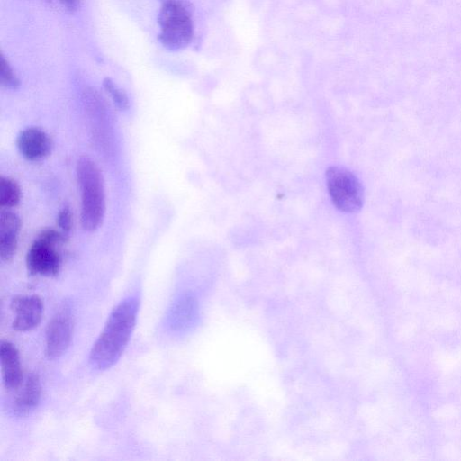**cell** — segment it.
Returning <instances> with one entry per match:
<instances>
[{
    "label": "cell",
    "instance_id": "1",
    "mask_svg": "<svg viewBox=\"0 0 461 461\" xmlns=\"http://www.w3.org/2000/svg\"><path fill=\"white\" fill-rule=\"evenodd\" d=\"M140 302L127 297L112 311L89 355L91 366L97 370L112 367L122 357L133 332Z\"/></svg>",
    "mask_w": 461,
    "mask_h": 461
},
{
    "label": "cell",
    "instance_id": "16",
    "mask_svg": "<svg viewBox=\"0 0 461 461\" xmlns=\"http://www.w3.org/2000/svg\"><path fill=\"white\" fill-rule=\"evenodd\" d=\"M57 222L63 232H69L72 227V214L68 207H64L59 211Z\"/></svg>",
    "mask_w": 461,
    "mask_h": 461
},
{
    "label": "cell",
    "instance_id": "11",
    "mask_svg": "<svg viewBox=\"0 0 461 461\" xmlns=\"http://www.w3.org/2000/svg\"><path fill=\"white\" fill-rule=\"evenodd\" d=\"M41 395V384L37 374H30L25 379L14 402V411L23 416L32 411L39 404Z\"/></svg>",
    "mask_w": 461,
    "mask_h": 461
},
{
    "label": "cell",
    "instance_id": "14",
    "mask_svg": "<svg viewBox=\"0 0 461 461\" xmlns=\"http://www.w3.org/2000/svg\"><path fill=\"white\" fill-rule=\"evenodd\" d=\"M0 82L3 87L12 90L20 86L19 78L3 54L0 56Z\"/></svg>",
    "mask_w": 461,
    "mask_h": 461
},
{
    "label": "cell",
    "instance_id": "2",
    "mask_svg": "<svg viewBox=\"0 0 461 461\" xmlns=\"http://www.w3.org/2000/svg\"><path fill=\"white\" fill-rule=\"evenodd\" d=\"M77 176L81 191V225L93 231L101 225L105 212L103 176L95 161L82 157L77 164Z\"/></svg>",
    "mask_w": 461,
    "mask_h": 461
},
{
    "label": "cell",
    "instance_id": "12",
    "mask_svg": "<svg viewBox=\"0 0 461 461\" xmlns=\"http://www.w3.org/2000/svg\"><path fill=\"white\" fill-rule=\"evenodd\" d=\"M21 199V190L17 183L8 177L0 179V205L11 208L17 205Z\"/></svg>",
    "mask_w": 461,
    "mask_h": 461
},
{
    "label": "cell",
    "instance_id": "8",
    "mask_svg": "<svg viewBox=\"0 0 461 461\" xmlns=\"http://www.w3.org/2000/svg\"><path fill=\"white\" fill-rule=\"evenodd\" d=\"M20 153L28 160L35 161L44 158L50 150V140L41 129L29 127L23 130L17 137Z\"/></svg>",
    "mask_w": 461,
    "mask_h": 461
},
{
    "label": "cell",
    "instance_id": "9",
    "mask_svg": "<svg viewBox=\"0 0 461 461\" xmlns=\"http://www.w3.org/2000/svg\"><path fill=\"white\" fill-rule=\"evenodd\" d=\"M2 381L7 389H15L23 382L20 356L16 347L6 340L0 344Z\"/></svg>",
    "mask_w": 461,
    "mask_h": 461
},
{
    "label": "cell",
    "instance_id": "15",
    "mask_svg": "<svg viewBox=\"0 0 461 461\" xmlns=\"http://www.w3.org/2000/svg\"><path fill=\"white\" fill-rule=\"evenodd\" d=\"M193 301L190 297L183 298L176 306L174 312V321L176 325H182L189 321V314L194 310Z\"/></svg>",
    "mask_w": 461,
    "mask_h": 461
},
{
    "label": "cell",
    "instance_id": "10",
    "mask_svg": "<svg viewBox=\"0 0 461 461\" xmlns=\"http://www.w3.org/2000/svg\"><path fill=\"white\" fill-rule=\"evenodd\" d=\"M21 229L19 216L9 211L0 213V258L2 261L10 260L17 248V237Z\"/></svg>",
    "mask_w": 461,
    "mask_h": 461
},
{
    "label": "cell",
    "instance_id": "3",
    "mask_svg": "<svg viewBox=\"0 0 461 461\" xmlns=\"http://www.w3.org/2000/svg\"><path fill=\"white\" fill-rule=\"evenodd\" d=\"M160 43L171 51L185 49L194 36V23L189 5L183 0H166L158 13Z\"/></svg>",
    "mask_w": 461,
    "mask_h": 461
},
{
    "label": "cell",
    "instance_id": "6",
    "mask_svg": "<svg viewBox=\"0 0 461 461\" xmlns=\"http://www.w3.org/2000/svg\"><path fill=\"white\" fill-rule=\"evenodd\" d=\"M73 333L70 306L63 304L50 321L45 334V354L50 359L62 356L68 348Z\"/></svg>",
    "mask_w": 461,
    "mask_h": 461
},
{
    "label": "cell",
    "instance_id": "17",
    "mask_svg": "<svg viewBox=\"0 0 461 461\" xmlns=\"http://www.w3.org/2000/svg\"><path fill=\"white\" fill-rule=\"evenodd\" d=\"M60 4L68 11H76L81 3V0H59Z\"/></svg>",
    "mask_w": 461,
    "mask_h": 461
},
{
    "label": "cell",
    "instance_id": "5",
    "mask_svg": "<svg viewBox=\"0 0 461 461\" xmlns=\"http://www.w3.org/2000/svg\"><path fill=\"white\" fill-rule=\"evenodd\" d=\"M326 184L333 204L345 212L358 211L364 199V191L357 177L348 169L332 166L326 171Z\"/></svg>",
    "mask_w": 461,
    "mask_h": 461
},
{
    "label": "cell",
    "instance_id": "7",
    "mask_svg": "<svg viewBox=\"0 0 461 461\" xmlns=\"http://www.w3.org/2000/svg\"><path fill=\"white\" fill-rule=\"evenodd\" d=\"M11 307L14 312L12 326L15 330H31L41 321L43 304L37 295L16 296L12 300Z\"/></svg>",
    "mask_w": 461,
    "mask_h": 461
},
{
    "label": "cell",
    "instance_id": "13",
    "mask_svg": "<svg viewBox=\"0 0 461 461\" xmlns=\"http://www.w3.org/2000/svg\"><path fill=\"white\" fill-rule=\"evenodd\" d=\"M105 91L110 95L114 104L121 110H127L130 105L127 94L120 88L111 78L105 77L103 81Z\"/></svg>",
    "mask_w": 461,
    "mask_h": 461
},
{
    "label": "cell",
    "instance_id": "4",
    "mask_svg": "<svg viewBox=\"0 0 461 461\" xmlns=\"http://www.w3.org/2000/svg\"><path fill=\"white\" fill-rule=\"evenodd\" d=\"M62 241L61 234L54 230L49 229L41 232L27 252L28 271L37 276H56L61 266L59 248Z\"/></svg>",
    "mask_w": 461,
    "mask_h": 461
}]
</instances>
